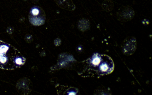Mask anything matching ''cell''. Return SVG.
<instances>
[{
    "mask_svg": "<svg viewBox=\"0 0 152 95\" xmlns=\"http://www.w3.org/2000/svg\"><path fill=\"white\" fill-rule=\"evenodd\" d=\"M84 63L83 76L97 77L111 73L114 71V63L107 55L94 53Z\"/></svg>",
    "mask_w": 152,
    "mask_h": 95,
    "instance_id": "6da1fadb",
    "label": "cell"
},
{
    "mask_svg": "<svg viewBox=\"0 0 152 95\" xmlns=\"http://www.w3.org/2000/svg\"><path fill=\"white\" fill-rule=\"evenodd\" d=\"M26 59L18 49L8 43L0 41V67L14 70L24 65Z\"/></svg>",
    "mask_w": 152,
    "mask_h": 95,
    "instance_id": "7a4b0ae2",
    "label": "cell"
},
{
    "mask_svg": "<svg viewBox=\"0 0 152 95\" xmlns=\"http://www.w3.org/2000/svg\"><path fill=\"white\" fill-rule=\"evenodd\" d=\"M46 19V15L43 9L34 6L31 9L29 14V20L32 24L34 26H40L44 24Z\"/></svg>",
    "mask_w": 152,
    "mask_h": 95,
    "instance_id": "3957f363",
    "label": "cell"
}]
</instances>
